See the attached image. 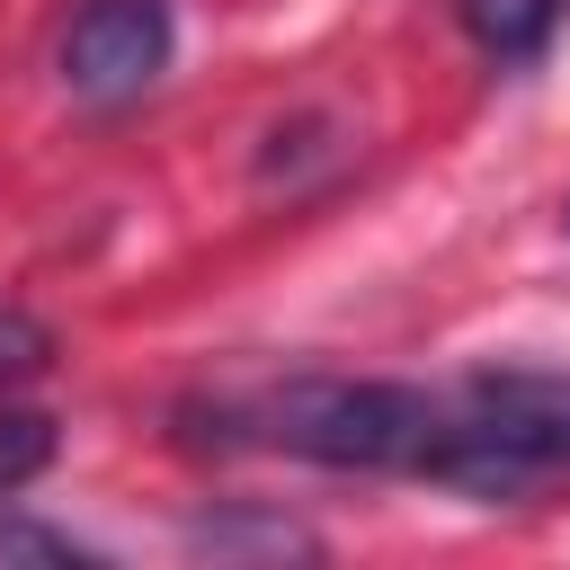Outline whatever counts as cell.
Here are the masks:
<instances>
[{
  "instance_id": "obj_1",
  "label": "cell",
  "mask_w": 570,
  "mask_h": 570,
  "mask_svg": "<svg viewBox=\"0 0 570 570\" xmlns=\"http://www.w3.org/2000/svg\"><path fill=\"white\" fill-rule=\"evenodd\" d=\"M223 445H276L321 472H436V445L454 428V392L383 383V374H294L258 401H214Z\"/></svg>"
},
{
  "instance_id": "obj_2",
  "label": "cell",
  "mask_w": 570,
  "mask_h": 570,
  "mask_svg": "<svg viewBox=\"0 0 570 570\" xmlns=\"http://www.w3.org/2000/svg\"><path fill=\"white\" fill-rule=\"evenodd\" d=\"M570 472V374L543 365H490L454 383V428L436 445V490L463 499H534L543 481Z\"/></svg>"
},
{
  "instance_id": "obj_3",
  "label": "cell",
  "mask_w": 570,
  "mask_h": 570,
  "mask_svg": "<svg viewBox=\"0 0 570 570\" xmlns=\"http://www.w3.org/2000/svg\"><path fill=\"white\" fill-rule=\"evenodd\" d=\"M169 0H89L62 36V89L89 107H134L169 71Z\"/></svg>"
},
{
  "instance_id": "obj_4",
  "label": "cell",
  "mask_w": 570,
  "mask_h": 570,
  "mask_svg": "<svg viewBox=\"0 0 570 570\" xmlns=\"http://www.w3.org/2000/svg\"><path fill=\"white\" fill-rule=\"evenodd\" d=\"M454 9H463L472 45L499 53V62H534L552 45V27L570 18V0H454Z\"/></svg>"
},
{
  "instance_id": "obj_5",
  "label": "cell",
  "mask_w": 570,
  "mask_h": 570,
  "mask_svg": "<svg viewBox=\"0 0 570 570\" xmlns=\"http://www.w3.org/2000/svg\"><path fill=\"white\" fill-rule=\"evenodd\" d=\"M187 543H196V552H214V561H223V552H276V561H285V552H303V561H312V552H321V543H312L303 525H285V517H196V525H187Z\"/></svg>"
},
{
  "instance_id": "obj_6",
  "label": "cell",
  "mask_w": 570,
  "mask_h": 570,
  "mask_svg": "<svg viewBox=\"0 0 570 570\" xmlns=\"http://www.w3.org/2000/svg\"><path fill=\"white\" fill-rule=\"evenodd\" d=\"M53 454V436H45V419H27V410H0V499L36 472Z\"/></svg>"
},
{
  "instance_id": "obj_7",
  "label": "cell",
  "mask_w": 570,
  "mask_h": 570,
  "mask_svg": "<svg viewBox=\"0 0 570 570\" xmlns=\"http://www.w3.org/2000/svg\"><path fill=\"white\" fill-rule=\"evenodd\" d=\"M89 561V543H71V534H53V525H27V517H0V561Z\"/></svg>"
},
{
  "instance_id": "obj_8",
  "label": "cell",
  "mask_w": 570,
  "mask_h": 570,
  "mask_svg": "<svg viewBox=\"0 0 570 570\" xmlns=\"http://www.w3.org/2000/svg\"><path fill=\"white\" fill-rule=\"evenodd\" d=\"M561 232H570V205H561Z\"/></svg>"
}]
</instances>
